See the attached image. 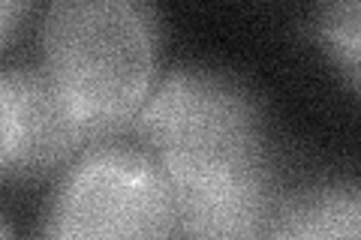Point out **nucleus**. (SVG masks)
Wrapping results in <instances>:
<instances>
[{"label":"nucleus","mask_w":361,"mask_h":240,"mask_svg":"<svg viewBox=\"0 0 361 240\" xmlns=\"http://www.w3.org/2000/svg\"><path fill=\"white\" fill-rule=\"evenodd\" d=\"M172 208H175L172 237H217V240L268 234V220L274 213L265 177L180 184L172 187Z\"/></svg>","instance_id":"nucleus-5"},{"label":"nucleus","mask_w":361,"mask_h":240,"mask_svg":"<svg viewBox=\"0 0 361 240\" xmlns=\"http://www.w3.org/2000/svg\"><path fill=\"white\" fill-rule=\"evenodd\" d=\"M30 9H33V0H0V54L18 37Z\"/></svg>","instance_id":"nucleus-9"},{"label":"nucleus","mask_w":361,"mask_h":240,"mask_svg":"<svg viewBox=\"0 0 361 240\" xmlns=\"http://www.w3.org/2000/svg\"><path fill=\"white\" fill-rule=\"evenodd\" d=\"M160 42L154 0H49L42 70L103 139L130 127L157 84Z\"/></svg>","instance_id":"nucleus-1"},{"label":"nucleus","mask_w":361,"mask_h":240,"mask_svg":"<svg viewBox=\"0 0 361 240\" xmlns=\"http://www.w3.org/2000/svg\"><path fill=\"white\" fill-rule=\"evenodd\" d=\"M21 94V153L13 180H39L58 171L94 139V132L45 70L18 66Z\"/></svg>","instance_id":"nucleus-4"},{"label":"nucleus","mask_w":361,"mask_h":240,"mask_svg":"<svg viewBox=\"0 0 361 240\" xmlns=\"http://www.w3.org/2000/svg\"><path fill=\"white\" fill-rule=\"evenodd\" d=\"M316 37L325 54L343 72L349 87L358 90L361 61V0H322L316 13Z\"/></svg>","instance_id":"nucleus-7"},{"label":"nucleus","mask_w":361,"mask_h":240,"mask_svg":"<svg viewBox=\"0 0 361 240\" xmlns=\"http://www.w3.org/2000/svg\"><path fill=\"white\" fill-rule=\"evenodd\" d=\"M133 127L172 187L265 177L262 106L238 75L178 66L151 87Z\"/></svg>","instance_id":"nucleus-2"},{"label":"nucleus","mask_w":361,"mask_h":240,"mask_svg":"<svg viewBox=\"0 0 361 240\" xmlns=\"http://www.w3.org/2000/svg\"><path fill=\"white\" fill-rule=\"evenodd\" d=\"M45 237H172V187L157 159L133 147H94L63 175L42 222Z\"/></svg>","instance_id":"nucleus-3"},{"label":"nucleus","mask_w":361,"mask_h":240,"mask_svg":"<svg viewBox=\"0 0 361 240\" xmlns=\"http://www.w3.org/2000/svg\"><path fill=\"white\" fill-rule=\"evenodd\" d=\"M361 232V192L334 184L292 196L271 213L268 234L289 240H355Z\"/></svg>","instance_id":"nucleus-6"},{"label":"nucleus","mask_w":361,"mask_h":240,"mask_svg":"<svg viewBox=\"0 0 361 240\" xmlns=\"http://www.w3.org/2000/svg\"><path fill=\"white\" fill-rule=\"evenodd\" d=\"M0 237H13V228L4 222V216H0Z\"/></svg>","instance_id":"nucleus-10"},{"label":"nucleus","mask_w":361,"mask_h":240,"mask_svg":"<svg viewBox=\"0 0 361 240\" xmlns=\"http://www.w3.org/2000/svg\"><path fill=\"white\" fill-rule=\"evenodd\" d=\"M21 153V94L16 72H0V180H13Z\"/></svg>","instance_id":"nucleus-8"}]
</instances>
